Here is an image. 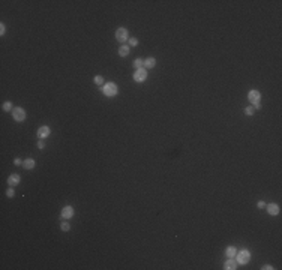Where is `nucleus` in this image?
<instances>
[{
	"instance_id": "nucleus-23",
	"label": "nucleus",
	"mask_w": 282,
	"mask_h": 270,
	"mask_svg": "<svg viewBox=\"0 0 282 270\" xmlns=\"http://www.w3.org/2000/svg\"><path fill=\"white\" fill-rule=\"evenodd\" d=\"M95 83H96V84H102V83H104V78L98 75V77H95Z\"/></svg>"
},
{
	"instance_id": "nucleus-12",
	"label": "nucleus",
	"mask_w": 282,
	"mask_h": 270,
	"mask_svg": "<svg viewBox=\"0 0 282 270\" xmlns=\"http://www.w3.org/2000/svg\"><path fill=\"white\" fill-rule=\"evenodd\" d=\"M155 65H156V60L153 57H149L147 60H144V68L146 69H152V68H155Z\"/></svg>"
},
{
	"instance_id": "nucleus-20",
	"label": "nucleus",
	"mask_w": 282,
	"mask_h": 270,
	"mask_svg": "<svg viewBox=\"0 0 282 270\" xmlns=\"http://www.w3.org/2000/svg\"><path fill=\"white\" fill-rule=\"evenodd\" d=\"M129 45H131V47H135V45H138L137 38H131V39H129Z\"/></svg>"
},
{
	"instance_id": "nucleus-22",
	"label": "nucleus",
	"mask_w": 282,
	"mask_h": 270,
	"mask_svg": "<svg viewBox=\"0 0 282 270\" xmlns=\"http://www.w3.org/2000/svg\"><path fill=\"white\" fill-rule=\"evenodd\" d=\"M257 207H258V209H264V207H266V202H264V201H258V202H257Z\"/></svg>"
},
{
	"instance_id": "nucleus-4",
	"label": "nucleus",
	"mask_w": 282,
	"mask_h": 270,
	"mask_svg": "<svg viewBox=\"0 0 282 270\" xmlns=\"http://www.w3.org/2000/svg\"><path fill=\"white\" fill-rule=\"evenodd\" d=\"M12 116L17 122H23L26 119V111L23 110V108H14L12 110Z\"/></svg>"
},
{
	"instance_id": "nucleus-14",
	"label": "nucleus",
	"mask_w": 282,
	"mask_h": 270,
	"mask_svg": "<svg viewBox=\"0 0 282 270\" xmlns=\"http://www.w3.org/2000/svg\"><path fill=\"white\" fill-rule=\"evenodd\" d=\"M35 165H36V162L33 159H26L24 162H23V167H24L26 170H32V168H35Z\"/></svg>"
},
{
	"instance_id": "nucleus-21",
	"label": "nucleus",
	"mask_w": 282,
	"mask_h": 270,
	"mask_svg": "<svg viewBox=\"0 0 282 270\" xmlns=\"http://www.w3.org/2000/svg\"><path fill=\"white\" fill-rule=\"evenodd\" d=\"M6 195H8L9 198H12V197L15 195V192H14V189H12V188H9V189L6 191Z\"/></svg>"
},
{
	"instance_id": "nucleus-17",
	"label": "nucleus",
	"mask_w": 282,
	"mask_h": 270,
	"mask_svg": "<svg viewBox=\"0 0 282 270\" xmlns=\"http://www.w3.org/2000/svg\"><path fill=\"white\" fill-rule=\"evenodd\" d=\"M254 112H255V108H252V107H246L245 108V114L246 116H252Z\"/></svg>"
},
{
	"instance_id": "nucleus-24",
	"label": "nucleus",
	"mask_w": 282,
	"mask_h": 270,
	"mask_svg": "<svg viewBox=\"0 0 282 270\" xmlns=\"http://www.w3.org/2000/svg\"><path fill=\"white\" fill-rule=\"evenodd\" d=\"M5 30H6V29H5V24L2 22V24H0V35H2V36L5 35Z\"/></svg>"
},
{
	"instance_id": "nucleus-25",
	"label": "nucleus",
	"mask_w": 282,
	"mask_h": 270,
	"mask_svg": "<svg viewBox=\"0 0 282 270\" xmlns=\"http://www.w3.org/2000/svg\"><path fill=\"white\" fill-rule=\"evenodd\" d=\"M38 147H39V149H44V147H45L44 141H39V143H38Z\"/></svg>"
},
{
	"instance_id": "nucleus-1",
	"label": "nucleus",
	"mask_w": 282,
	"mask_h": 270,
	"mask_svg": "<svg viewBox=\"0 0 282 270\" xmlns=\"http://www.w3.org/2000/svg\"><path fill=\"white\" fill-rule=\"evenodd\" d=\"M248 99L254 104L255 110L258 108H261V104H260V99H261V93L258 92V90H251V92L248 93Z\"/></svg>"
},
{
	"instance_id": "nucleus-8",
	"label": "nucleus",
	"mask_w": 282,
	"mask_h": 270,
	"mask_svg": "<svg viewBox=\"0 0 282 270\" xmlns=\"http://www.w3.org/2000/svg\"><path fill=\"white\" fill-rule=\"evenodd\" d=\"M74 216V209L70 207V206H66V207H63V210H62V218L63 219H70Z\"/></svg>"
},
{
	"instance_id": "nucleus-18",
	"label": "nucleus",
	"mask_w": 282,
	"mask_h": 270,
	"mask_svg": "<svg viewBox=\"0 0 282 270\" xmlns=\"http://www.w3.org/2000/svg\"><path fill=\"white\" fill-rule=\"evenodd\" d=\"M3 110H5V111H12V110H14V108H12V104H11V102H5V104H3Z\"/></svg>"
},
{
	"instance_id": "nucleus-9",
	"label": "nucleus",
	"mask_w": 282,
	"mask_h": 270,
	"mask_svg": "<svg viewBox=\"0 0 282 270\" xmlns=\"http://www.w3.org/2000/svg\"><path fill=\"white\" fill-rule=\"evenodd\" d=\"M8 183H9L11 186L18 185V183H20V176H18V174H11V176L8 177Z\"/></svg>"
},
{
	"instance_id": "nucleus-19",
	"label": "nucleus",
	"mask_w": 282,
	"mask_h": 270,
	"mask_svg": "<svg viewBox=\"0 0 282 270\" xmlns=\"http://www.w3.org/2000/svg\"><path fill=\"white\" fill-rule=\"evenodd\" d=\"M60 228H62V231H69V228H70V225H69L68 222H63V224H62V227H60Z\"/></svg>"
},
{
	"instance_id": "nucleus-13",
	"label": "nucleus",
	"mask_w": 282,
	"mask_h": 270,
	"mask_svg": "<svg viewBox=\"0 0 282 270\" xmlns=\"http://www.w3.org/2000/svg\"><path fill=\"white\" fill-rule=\"evenodd\" d=\"M129 53H131V50H129V45H122V47L119 48V54H120L122 57H126Z\"/></svg>"
},
{
	"instance_id": "nucleus-2",
	"label": "nucleus",
	"mask_w": 282,
	"mask_h": 270,
	"mask_svg": "<svg viewBox=\"0 0 282 270\" xmlns=\"http://www.w3.org/2000/svg\"><path fill=\"white\" fill-rule=\"evenodd\" d=\"M102 92L104 95L107 96H116L117 93H119V89H117V86L114 83H107L104 87H102Z\"/></svg>"
},
{
	"instance_id": "nucleus-11",
	"label": "nucleus",
	"mask_w": 282,
	"mask_h": 270,
	"mask_svg": "<svg viewBox=\"0 0 282 270\" xmlns=\"http://www.w3.org/2000/svg\"><path fill=\"white\" fill-rule=\"evenodd\" d=\"M224 269H227V270H234V269H237V261L236 260H233V258H230L227 263H225V267Z\"/></svg>"
},
{
	"instance_id": "nucleus-7",
	"label": "nucleus",
	"mask_w": 282,
	"mask_h": 270,
	"mask_svg": "<svg viewBox=\"0 0 282 270\" xmlns=\"http://www.w3.org/2000/svg\"><path fill=\"white\" fill-rule=\"evenodd\" d=\"M50 128L48 126H41L39 129H38V137L41 138V140H44V138H47V137H48V135H50Z\"/></svg>"
},
{
	"instance_id": "nucleus-26",
	"label": "nucleus",
	"mask_w": 282,
	"mask_h": 270,
	"mask_svg": "<svg viewBox=\"0 0 282 270\" xmlns=\"http://www.w3.org/2000/svg\"><path fill=\"white\" fill-rule=\"evenodd\" d=\"M263 269H264V270H272V269H273V267H272V266H269V264H267V266H264V267H263Z\"/></svg>"
},
{
	"instance_id": "nucleus-6",
	"label": "nucleus",
	"mask_w": 282,
	"mask_h": 270,
	"mask_svg": "<svg viewBox=\"0 0 282 270\" xmlns=\"http://www.w3.org/2000/svg\"><path fill=\"white\" fill-rule=\"evenodd\" d=\"M116 39L119 41V42H125V41H128V30H126L125 27L117 29V32H116Z\"/></svg>"
},
{
	"instance_id": "nucleus-3",
	"label": "nucleus",
	"mask_w": 282,
	"mask_h": 270,
	"mask_svg": "<svg viewBox=\"0 0 282 270\" xmlns=\"http://www.w3.org/2000/svg\"><path fill=\"white\" fill-rule=\"evenodd\" d=\"M147 78V71H146V68H140V69H137V72L134 74V80L137 83H141V81H144Z\"/></svg>"
},
{
	"instance_id": "nucleus-27",
	"label": "nucleus",
	"mask_w": 282,
	"mask_h": 270,
	"mask_svg": "<svg viewBox=\"0 0 282 270\" xmlns=\"http://www.w3.org/2000/svg\"><path fill=\"white\" fill-rule=\"evenodd\" d=\"M14 164H15V165H21V161H20V159H15Z\"/></svg>"
},
{
	"instance_id": "nucleus-5",
	"label": "nucleus",
	"mask_w": 282,
	"mask_h": 270,
	"mask_svg": "<svg viewBox=\"0 0 282 270\" xmlns=\"http://www.w3.org/2000/svg\"><path fill=\"white\" fill-rule=\"evenodd\" d=\"M236 255H237V263H239V264H246V263L251 260L249 251H240V252L236 254Z\"/></svg>"
},
{
	"instance_id": "nucleus-10",
	"label": "nucleus",
	"mask_w": 282,
	"mask_h": 270,
	"mask_svg": "<svg viewBox=\"0 0 282 270\" xmlns=\"http://www.w3.org/2000/svg\"><path fill=\"white\" fill-rule=\"evenodd\" d=\"M267 212H269L272 216H275V215H278V213H279V206H278V204H275V202H272V204H269V206H267Z\"/></svg>"
},
{
	"instance_id": "nucleus-15",
	"label": "nucleus",
	"mask_w": 282,
	"mask_h": 270,
	"mask_svg": "<svg viewBox=\"0 0 282 270\" xmlns=\"http://www.w3.org/2000/svg\"><path fill=\"white\" fill-rule=\"evenodd\" d=\"M236 254H237V251H236V247H233V246H230L228 249H227V255H228V258H234L236 257Z\"/></svg>"
},
{
	"instance_id": "nucleus-16",
	"label": "nucleus",
	"mask_w": 282,
	"mask_h": 270,
	"mask_svg": "<svg viewBox=\"0 0 282 270\" xmlns=\"http://www.w3.org/2000/svg\"><path fill=\"white\" fill-rule=\"evenodd\" d=\"M143 65H144V60H141V59H137V60L134 62V66L137 68V69H140V68H143Z\"/></svg>"
}]
</instances>
